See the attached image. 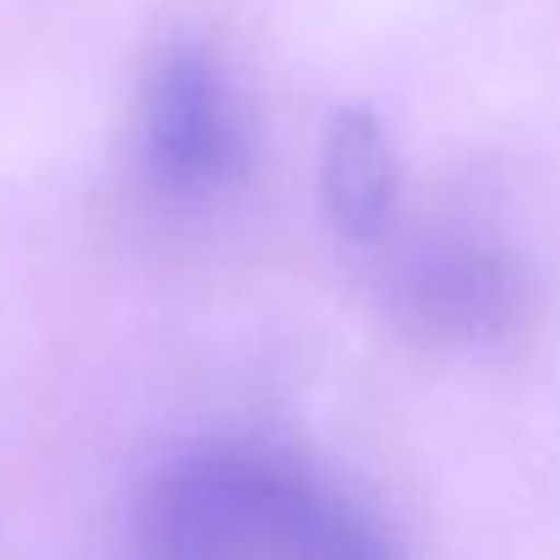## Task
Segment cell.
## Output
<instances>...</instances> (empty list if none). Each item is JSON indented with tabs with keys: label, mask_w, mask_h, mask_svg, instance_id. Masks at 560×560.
<instances>
[{
	"label": "cell",
	"mask_w": 560,
	"mask_h": 560,
	"mask_svg": "<svg viewBox=\"0 0 560 560\" xmlns=\"http://www.w3.org/2000/svg\"><path fill=\"white\" fill-rule=\"evenodd\" d=\"M138 560H396L374 511L269 445H192L132 505Z\"/></svg>",
	"instance_id": "6da1fadb"
},
{
	"label": "cell",
	"mask_w": 560,
	"mask_h": 560,
	"mask_svg": "<svg viewBox=\"0 0 560 560\" xmlns=\"http://www.w3.org/2000/svg\"><path fill=\"white\" fill-rule=\"evenodd\" d=\"M132 165L160 203L203 209L253 171V105L203 34H165L132 94Z\"/></svg>",
	"instance_id": "7a4b0ae2"
},
{
	"label": "cell",
	"mask_w": 560,
	"mask_h": 560,
	"mask_svg": "<svg viewBox=\"0 0 560 560\" xmlns=\"http://www.w3.org/2000/svg\"><path fill=\"white\" fill-rule=\"evenodd\" d=\"M401 308L445 341H494L522 308V280L483 236H429L401 264Z\"/></svg>",
	"instance_id": "3957f363"
},
{
	"label": "cell",
	"mask_w": 560,
	"mask_h": 560,
	"mask_svg": "<svg viewBox=\"0 0 560 560\" xmlns=\"http://www.w3.org/2000/svg\"><path fill=\"white\" fill-rule=\"evenodd\" d=\"M319 203L352 247H380L401 214V160L374 110H336L319 143Z\"/></svg>",
	"instance_id": "277c9868"
}]
</instances>
